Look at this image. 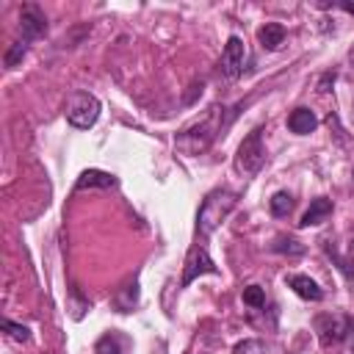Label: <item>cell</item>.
Masks as SVG:
<instances>
[{
	"label": "cell",
	"mask_w": 354,
	"mask_h": 354,
	"mask_svg": "<svg viewBox=\"0 0 354 354\" xmlns=\"http://www.w3.org/2000/svg\"><path fill=\"white\" fill-rule=\"evenodd\" d=\"M221 116H224V108H213L205 119H199L196 124L185 127V130L177 136L174 147H177L180 152H185V155H199V152H205V149L216 141V136L230 124V122H221Z\"/></svg>",
	"instance_id": "6da1fadb"
},
{
	"label": "cell",
	"mask_w": 354,
	"mask_h": 354,
	"mask_svg": "<svg viewBox=\"0 0 354 354\" xmlns=\"http://www.w3.org/2000/svg\"><path fill=\"white\" fill-rule=\"evenodd\" d=\"M238 205V194L230 188H216L202 199V207L196 213V235L207 238L216 227H221V221L235 210Z\"/></svg>",
	"instance_id": "7a4b0ae2"
},
{
	"label": "cell",
	"mask_w": 354,
	"mask_h": 354,
	"mask_svg": "<svg viewBox=\"0 0 354 354\" xmlns=\"http://www.w3.org/2000/svg\"><path fill=\"white\" fill-rule=\"evenodd\" d=\"M100 119V100L88 91H72L66 100V122L77 130H88Z\"/></svg>",
	"instance_id": "3957f363"
},
{
	"label": "cell",
	"mask_w": 354,
	"mask_h": 354,
	"mask_svg": "<svg viewBox=\"0 0 354 354\" xmlns=\"http://www.w3.org/2000/svg\"><path fill=\"white\" fill-rule=\"evenodd\" d=\"M266 163V147H263V130L254 127L238 147V155H235V169L243 174V177H252L263 169Z\"/></svg>",
	"instance_id": "277c9868"
},
{
	"label": "cell",
	"mask_w": 354,
	"mask_h": 354,
	"mask_svg": "<svg viewBox=\"0 0 354 354\" xmlns=\"http://www.w3.org/2000/svg\"><path fill=\"white\" fill-rule=\"evenodd\" d=\"M313 326H315L318 340H321L324 346H335V343H340V340L348 337L351 321H348L346 315H340V313H321V315H315Z\"/></svg>",
	"instance_id": "5b68a950"
},
{
	"label": "cell",
	"mask_w": 354,
	"mask_h": 354,
	"mask_svg": "<svg viewBox=\"0 0 354 354\" xmlns=\"http://www.w3.org/2000/svg\"><path fill=\"white\" fill-rule=\"evenodd\" d=\"M199 274H218V266L210 260L207 249L196 243V246H191V252H188V257H185V268H183V279H180V285L188 288Z\"/></svg>",
	"instance_id": "8992f818"
},
{
	"label": "cell",
	"mask_w": 354,
	"mask_h": 354,
	"mask_svg": "<svg viewBox=\"0 0 354 354\" xmlns=\"http://www.w3.org/2000/svg\"><path fill=\"white\" fill-rule=\"evenodd\" d=\"M243 61H246V47H243V39L241 36H230L224 50H221V61H218V69L224 77L235 80L241 72H243Z\"/></svg>",
	"instance_id": "52a82bcc"
},
{
	"label": "cell",
	"mask_w": 354,
	"mask_h": 354,
	"mask_svg": "<svg viewBox=\"0 0 354 354\" xmlns=\"http://www.w3.org/2000/svg\"><path fill=\"white\" fill-rule=\"evenodd\" d=\"M19 30H22V41L28 39H39L47 30V17L36 3H25L19 11Z\"/></svg>",
	"instance_id": "ba28073f"
},
{
	"label": "cell",
	"mask_w": 354,
	"mask_h": 354,
	"mask_svg": "<svg viewBox=\"0 0 354 354\" xmlns=\"http://www.w3.org/2000/svg\"><path fill=\"white\" fill-rule=\"evenodd\" d=\"M324 249H326V254L332 257V263L346 274V277H354V238H348L346 243H343V249H340V243H335L332 238L324 243Z\"/></svg>",
	"instance_id": "9c48e42d"
},
{
	"label": "cell",
	"mask_w": 354,
	"mask_h": 354,
	"mask_svg": "<svg viewBox=\"0 0 354 354\" xmlns=\"http://www.w3.org/2000/svg\"><path fill=\"white\" fill-rule=\"evenodd\" d=\"M329 216H332V199L318 196V199H313V202H310V207L304 210V216H301L299 227H318V224H324Z\"/></svg>",
	"instance_id": "30bf717a"
},
{
	"label": "cell",
	"mask_w": 354,
	"mask_h": 354,
	"mask_svg": "<svg viewBox=\"0 0 354 354\" xmlns=\"http://www.w3.org/2000/svg\"><path fill=\"white\" fill-rule=\"evenodd\" d=\"M288 288H293L301 299H307V301H321L324 299V290L318 288V282L315 279H310L307 274H290L288 279Z\"/></svg>",
	"instance_id": "8fae6325"
},
{
	"label": "cell",
	"mask_w": 354,
	"mask_h": 354,
	"mask_svg": "<svg viewBox=\"0 0 354 354\" xmlns=\"http://www.w3.org/2000/svg\"><path fill=\"white\" fill-rule=\"evenodd\" d=\"M288 127H290V133H296V136H310V133L318 127V119H315V113H313L310 108H296V111H290V116H288Z\"/></svg>",
	"instance_id": "7c38bea8"
},
{
	"label": "cell",
	"mask_w": 354,
	"mask_h": 354,
	"mask_svg": "<svg viewBox=\"0 0 354 354\" xmlns=\"http://www.w3.org/2000/svg\"><path fill=\"white\" fill-rule=\"evenodd\" d=\"M257 41H260L263 50H279L285 44V28L279 22H266L257 30Z\"/></svg>",
	"instance_id": "4fadbf2b"
},
{
	"label": "cell",
	"mask_w": 354,
	"mask_h": 354,
	"mask_svg": "<svg viewBox=\"0 0 354 354\" xmlns=\"http://www.w3.org/2000/svg\"><path fill=\"white\" fill-rule=\"evenodd\" d=\"M113 185H116V177L108 174V171H100V169L83 171V174L77 177V183H75L77 191H80V188H113Z\"/></svg>",
	"instance_id": "5bb4252c"
},
{
	"label": "cell",
	"mask_w": 354,
	"mask_h": 354,
	"mask_svg": "<svg viewBox=\"0 0 354 354\" xmlns=\"http://www.w3.org/2000/svg\"><path fill=\"white\" fill-rule=\"evenodd\" d=\"M94 354H127V337L119 332H108L97 340Z\"/></svg>",
	"instance_id": "9a60e30c"
},
{
	"label": "cell",
	"mask_w": 354,
	"mask_h": 354,
	"mask_svg": "<svg viewBox=\"0 0 354 354\" xmlns=\"http://www.w3.org/2000/svg\"><path fill=\"white\" fill-rule=\"evenodd\" d=\"M136 301H138V282L124 285V288L113 296V307H116L119 313H130V310L136 307Z\"/></svg>",
	"instance_id": "2e32d148"
},
{
	"label": "cell",
	"mask_w": 354,
	"mask_h": 354,
	"mask_svg": "<svg viewBox=\"0 0 354 354\" xmlns=\"http://www.w3.org/2000/svg\"><path fill=\"white\" fill-rule=\"evenodd\" d=\"M268 207H271V216L285 218V216L293 210V194H288V191H277V194L268 199Z\"/></svg>",
	"instance_id": "e0dca14e"
},
{
	"label": "cell",
	"mask_w": 354,
	"mask_h": 354,
	"mask_svg": "<svg viewBox=\"0 0 354 354\" xmlns=\"http://www.w3.org/2000/svg\"><path fill=\"white\" fill-rule=\"evenodd\" d=\"M25 53H28V41H14V44L8 47V53H6V66L14 69V66L25 58Z\"/></svg>",
	"instance_id": "ac0fdd59"
},
{
	"label": "cell",
	"mask_w": 354,
	"mask_h": 354,
	"mask_svg": "<svg viewBox=\"0 0 354 354\" xmlns=\"http://www.w3.org/2000/svg\"><path fill=\"white\" fill-rule=\"evenodd\" d=\"M243 304H249V307H263V304H266L263 288H260V285H246V288H243Z\"/></svg>",
	"instance_id": "d6986e66"
},
{
	"label": "cell",
	"mask_w": 354,
	"mask_h": 354,
	"mask_svg": "<svg viewBox=\"0 0 354 354\" xmlns=\"http://www.w3.org/2000/svg\"><path fill=\"white\" fill-rule=\"evenodd\" d=\"M3 329L8 332V337H14V340H19V343H28V340H30V329L22 326V324H14V321L3 318Z\"/></svg>",
	"instance_id": "ffe728a7"
},
{
	"label": "cell",
	"mask_w": 354,
	"mask_h": 354,
	"mask_svg": "<svg viewBox=\"0 0 354 354\" xmlns=\"http://www.w3.org/2000/svg\"><path fill=\"white\" fill-rule=\"evenodd\" d=\"M271 249H274V252H285V254H301V252H304V246H301L296 238H285V235L277 238V243H274Z\"/></svg>",
	"instance_id": "44dd1931"
},
{
	"label": "cell",
	"mask_w": 354,
	"mask_h": 354,
	"mask_svg": "<svg viewBox=\"0 0 354 354\" xmlns=\"http://www.w3.org/2000/svg\"><path fill=\"white\" fill-rule=\"evenodd\" d=\"M232 354H266V348H263V343L257 337H246L232 348Z\"/></svg>",
	"instance_id": "7402d4cb"
},
{
	"label": "cell",
	"mask_w": 354,
	"mask_h": 354,
	"mask_svg": "<svg viewBox=\"0 0 354 354\" xmlns=\"http://www.w3.org/2000/svg\"><path fill=\"white\" fill-rule=\"evenodd\" d=\"M332 83H335V72H326V75L321 77V83H318V91H329Z\"/></svg>",
	"instance_id": "603a6c76"
},
{
	"label": "cell",
	"mask_w": 354,
	"mask_h": 354,
	"mask_svg": "<svg viewBox=\"0 0 354 354\" xmlns=\"http://www.w3.org/2000/svg\"><path fill=\"white\" fill-rule=\"evenodd\" d=\"M348 69H351V75H354V44H351V50H348Z\"/></svg>",
	"instance_id": "cb8c5ba5"
},
{
	"label": "cell",
	"mask_w": 354,
	"mask_h": 354,
	"mask_svg": "<svg viewBox=\"0 0 354 354\" xmlns=\"http://www.w3.org/2000/svg\"><path fill=\"white\" fill-rule=\"evenodd\" d=\"M340 8L348 11V14H354V3H340Z\"/></svg>",
	"instance_id": "d4e9b609"
},
{
	"label": "cell",
	"mask_w": 354,
	"mask_h": 354,
	"mask_svg": "<svg viewBox=\"0 0 354 354\" xmlns=\"http://www.w3.org/2000/svg\"><path fill=\"white\" fill-rule=\"evenodd\" d=\"M348 337H351V348H354V321H351V326H348Z\"/></svg>",
	"instance_id": "484cf974"
}]
</instances>
